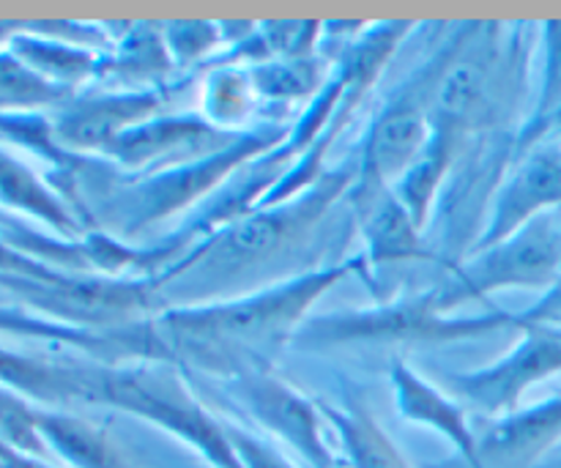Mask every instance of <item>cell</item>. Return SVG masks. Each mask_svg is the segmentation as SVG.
Returning a JSON list of instances; mask_svg holds the SVG:
<instances>
[{
    "mask_svg": "<svg viewBox=\"0 0 561 468\" xmlns=\"http://www.w3.org/2000/svg\"><path fill=\"white\" fill-rule=\"evenodd\" d=\"M359 157L327 170L310 190L277 206H257L192 244L151 277L164 310L233 299L348 261L359 236L348 192Z\"/></svg>",
    "mask_w": 561,
    "mask_h": 468,
    "instance_id": "obj_1",
    "label": "cell"
},
{
    "mask_svg": "<svg viewBox=\"0 0 561 468\" xmlns=\"http://www.w3.org/2000/svg\"><path fill=\"white\" fill-rule=\"evenodd\" d=\"M351 274H367L365 258L351 255L334 266L233 299L168 307L153 321L173 367L225 384L247 373L274 370L277 356L294 345L318 301Z\"/></svg>",
    "mask_w": 561,
    "mask_h": 468,
    "instance_id": "obj_2",
    "label": "cell"
},
{
    "mask_svg": "<svg viewBox=\"0 0 561 468\" xmlns=\"http://www.w3.org/2000/svg\"><path fill=\"white\" fill-rule=\"evenodd\" d=\"M507 329H520V316L504 310H488L482 316L444 312L433 299L431 288H425L420 294L381 301L376 307L310 318L299 329L294 345L305 351L345 349V345L420 349V345L469 343Z\"/></svg>",
    "mask_w": 561,
    "mask_h": 468,
    "instance_id": "obj_3",
    "label": "cell"
},
{
    "mask_svg": "<svg viewBox=\"0 0 561 468\" xmlns=\"http://www.w3.org/2000/svg\"><path fill=\"white\" fill-rule=\"evenodd\" d=\"M471 22V20H469ZM469 22H460L438 49H433L420 69L411 71L373 115L365 140L356 148L359 173L348 192V203H362L381 192L394 190L400 179L414 168L425 153L433 137V102H436L438 80L449 66L453 55L463 42Z\"/></svg>",
    "mask_w": 561,
    "mask_h": 468,
    "instance_id": "obj_4",
    "label": "cell"
},
{
    "mask_svg": "<svg viewBox=\"0 0 561 468\" xmlns=\"http://www.w3.org/2000/svg\"><path fill=\"white\" fill-rule=\"evenodd\" d=\"M99 409L118 411L153 425L195 449L211 468H241L225 422L192 395L173 365H104Z\"/></svg>",
    "mask_w": 561,
    "mask_h": 468,
    "instance_id": "obj_5",
    "label": "cell"
},
{
    "mask_svg": "<svg viewBox=\"0 0 561 468\" xmlns=\"http://www.w3.org/2000/svg\"><path fill=\"white\" fill-rule=\"evenodd\" d=\"M561 279V217L535 219L499 244L474 250L447 277L431 285L444 312H458L471 301H488L504 290H551Z\"/></svg>",
    "mask_w": 561,
    "mask_h": 468,
    "instance_id": "obj_6",
    "label": "cell"
},
{
    "mask_svg": "<svg viewBox=\"0 0 561 468\" xmlns=\"http://www.w3.org/2000/svg\"><path fill=\"white\" fill-rule=\"evenodd\" d=\"M520 332L524 338L491 365L442 376L444 389L480 420L513 414L531 389L561 373V323L520 321Z\"/></svg>",
    "mask_w": 561,
    "mask_h": 468,
    "instance_id": "obj_7",
    "label": "cell"
},
{
    "mask_svg": "<svg viewBox=\"0 0 561 468\" xmlns=\"http://www.w3.org/2000/svg\"><path fill=\"white\" fill-rule=\"evenodd\" d=\"M233 406L244 411L263 433L283 442L307 468H334L343 458L327 442V420L321 403L307 398L274 370L247 373L219 384Z\"/></svg>",
    "mask_w": 561,
    "mask_h": 468,
    "instance_id": "obj_8",
    "label": "cell"
},
{
    "mask_svg": "<svg viewBox=\"0 0 561 468\" xmlns=\"http://www.w3.org/2000/svg\"><path fill=\"white\" fill-rule=\"evenodd\" d=\"M190 80L157 91H93L80 93L53 113L55 140L64 151L80 159H102L124 132L175 110Z\"/></svg>",
    "mask_w": 561,
    "mask_h": 468,
    "instance_id": "obj_9",
    "label": "cell"
},
{
    "mask_svg": "<svg viewBox=\"0 0 561 468\" xmlns=\"http://www.w3.org/2000/svg\"><path fill=\"white\" fill-rule=\"evenodd\" d=\"M244 132L217 129L197 110H170V113L157 115L135 129L124 132L104 151L102 159L135 179V175L159 173V170L179 168V164L225 151Z\"/></svg>",
    "mask_w": 561,
    "mask_h": 468,
    "instance_id": "obj_10",
    "label": "cell"
},
{
    "mask_svg": "<svg viewBox=\"0 0 561 468\" xmlns=\"http://www.w3.org/2000/svg\"><path fill=\"white\" fill-rule=\"evenodd\" d=\"M561 212V146L542 142L518 157L504 175L474 250L499 244L535 219ZM471 250V252H474Z\"/></svg>",
    "mask_w": 561,
    "mask_h": 468,
    "instance_id": "obj_11",
    "label": "cell"
},
{
    "mask_svg": "<svg viewBox=\"0 0 561 468\" xmlns=\"http://www.w3.org/2000/svg\"><path fill=\"white\" fill-rule=\"evenodd\" d=\"M102 362L53 359L0 345V387L38 409L64 411L69 406H96Z\"/></svg>",
    "mask_w": 561,
    "mask_h": 468,
    "instance_id": "obj_12",
    "label": "cell"
},
{
    "mask_svg": "<svg viewBox=\"0 0 561 468\" xmlns=\"http://www.w3.org/2000/svg\"><path fill=\"white\" fill-rule=\"evenodd\" d=\"M389 387L400 420L409 425L438 433L444 442L453 444L466 468H480L477 455V427L469 422V411L453 398L444 387L431 378L420 376L405 359H394L389 367Z\"/></svg>",
    "mask_w": 561,
    "mask_h": 468,
    "instance_id": "obj_13",
    "label": "cell"
},
{
    "mask_svg": "<svg viewBox=\"0 0 561 468\" xmlns=\"http://www.w3.org/2000/svg\"><path fill=\"white\" fill-rule=\"evenodd\" d=\"M561 442V395L520 406L477 431L480 468H535Z\"/></svg>",
    "mask_w": 561,
    "mask_h": 468,
    "instance_id": "obj_14",
    "label": "cell"
},
{
    "mask_svg": "<svg viewBox=\"0 0 561 468\" xmlns=\"http://www.w3.org/2000/svg\"><path fill=\"white\" fill-rule=\"evenodd\" d=\"M179 80L164 44L162 22H126L102 64V91H157Z\"/></svg>",
    "mask_w": 561,
    "mask_h": 468,
    "instance_id": "obj_15",
    "label": "cell"
},
{
    "mask_svg": "<svg viewBox=\"0 0 561 468\" xmlns=\"http://www.w3.org/2000/svg\"><path fill=\"white\" fill-rule=\"evenodd\" d=\"M356 217V230L365 244L362 258L367 263V274L373 269L411 263L425 258L422 247V228L414 222L409 208L400 203L394 190L367 197L362 203H348Z\"/></svg>",
    "mask_w": 561,
    "mask_h": 468,
    "instance_id": "obj_16",
    "label": "cell"
},
{
    "mask_svg": "<svg viewBox=\"0 0 561 468\" xmlns=\"http://www.w3.org/2000/svg\"><path fill=\"white\" fill-rule=\"evenodd\" d=\"M0 208L36 219L60 239L77 241L91 233L85 219L71 208L58 186L47 184L5 148H0Z\"/></svg>",
    "mask_w": 561,
    "mask_h": 468,
    "instance_id": "obj_17",
    "label": "cell"
},
{
    "mask_svg": "<svg viewBox=\"0 0 561 468\" xmlns=\"http://www.w3.org/2000/svg\"><path fill=\"white\" fill-rule=\"evenodd\" d=\"M321 411L348 468H414L362 398H345L340 406L321 403Z\"/></svg>",
    "mask_w": 561,
    "mask_h": 468,
    "instance_id": "obj_18",
    "label": "cell"
},
{
    "mask_svg": "<svg viewBox=\"0 0 561 468\" xmlns=\"http://www.w3.org/2000/svg\"><path fill=\"white\" fill-rule=\"evenodd\" d=\"M247 69L252 75L261 107L277 110L279 121H296L290 115H299L321 93V88L332 77L334 64L318 53L310 58L268 60V64L247 66Z\"/></svg>",
    "mask_w": 561,
    "mask_h": 468,
    "instance_id": "obj_19",
    "label": "cell"
},
{
    "mask_svg": "<svg viewBox=\"0 0 561 468\" xmlns=\"http://www.w3.org/2000/svg\"><path fill=\"white\" fill-rule=\"evenodd\" d=\"M197 113L225 132H244L261 124L263 107L247 66L211 64L197 88Z\"/></svg>",
    "mask_w": 561,
    "mask_h": 468,
    "instance_id": "obj_20",
    "label": "cell"
},
{
    "mask_svg": "<svg viewBox=\"0 0 561 468\" xmlns=\"http://www.w3.org/2000/svg\"><path fill=\"white\" fill-rule=\"evenodd\" d=\"M38 433L49 458L71 468H129L102 427L71 411L38 409Z\"/></svg>",
    "mask_w": 561,
    "mask_h": 468,
    "instance_id": "obj_21",
    "label": "cell"
},
{
    "mask_svg": "<svg viewBox=\"0 0 561 468\" xmlns=\"http://www.w3.org/2000/svg\"><path fill=\"white\" fill-rule=\"evenodd\" d=\"M75 93L53 85L42 75L22 64L14 53L0 47V115L3 113H47L64 107Z\"/></svg>",
    "mask_w": 561,
    "mask_h": 468,
    "instance_id": "obj_22",
    "label": "cell"
},
{
    "mask_svg": "<svg viewBox=\"0 0 561 468\" xmlns=\"http://www.w3.org/2000/svg\"><path fill=\"white\" fill-rule=\"evenodd\" d=\"M162 33L175 71H206L228 53L225 20H168L162 22Z\"/></svg>",
    "mask_w": 561,
    "mask_h": 468,
    "instance_id": "obj_23",
    "label": "cell"
},
{
    "mask_svg": "<svg viewBox=\"0 0 561 468\" xmlns=\"http://www.w3.org/2000/svg\"><path fill=\"white\" fill-rule=\"evenodd\" d=\"M0 438L25 458L47 460L49 453L38 433V406L0 387Z\"/></svg>",
    "mask_w": 561,
    "mask_h": 468,
    "instance_id": "obj_24",
    "label": "cell"
},
{
    "mask_svg": "<svg viewBox=\"0 0 561 468\" xmlns=\"http://www.w3.org/2000/svg\"><path fill=\"white\" fill-rule=\"evenodd\" d=\"M225 431H228L230 447H233L241 468H299L294 460L285 458L277 447L263 442L261 436H255V433L247 431V427L225 422Z\"/></svg>",
    "mask_w": 561,
    "mask_h": 468,
    "instance_id": "obj_25",
    "label": "cell"
},
{
    "mask_svg": "<svg viewBox=\"0 0 561 468\" xmlns=\"http://www.w3.org/2000/svg\"><path fill=\"white\" fill-rule=\"evenodd\" d=\"M53 272V266L36 261L31 255H22L20 250H14L11 244H5L0 239V274H20V277H44V274Z\"/></svg>",
    "mask_w": 561,
    "mask_h": 468,
    "instance_id": "obj_26",
    "label": "cell"
},
{
    "mask_svg": "<svg viewBox=\"0 0 561 468\" xmlns=\"http://www.w3.org/2000/svg\"><path fill=\"white\" fill-rule=\"evenodd\" d=\"M22 222H25V219L22 217H16V214H11V212H5V208H0V239H9V236H14L16 230L22 228Z\"/></svg>",
    "mask_w": 561,
    "mask_h": 468,
    "instance_id": "obj_27",
    "label": "cell"
},
{
    "mask_svg": "<svg viewBox=\"0 0 561 468\" xmlns=\"http://www.w3.org/2000/svg\"><path fill=\"white\" fill-rule=\"evenodd\" d=\"M16 455H20V453H14V449H11L9 444H5L3 438H0V468H3L5 464H11V460H14Z\"/></svg>",
    "mask_w": 561,
    "mask_h": 468,
    "instance_id": "obj_28",
    "label": "cell"
},
{
    "mask_svg": "<svg viewBox=\"0 0 561 468\" xmlns=\"http://www.w3.org/2000/svg\"><path fill=\"white\" fill-rule=\"evenodd\" d=\"M334 468H348V466H345V464H337Z\"/></svg>",
    "mask_w": 561,
    "mask_h": 468,
    "instance_id": "obj_29",
    "label": "cell"
}]
</instances>
